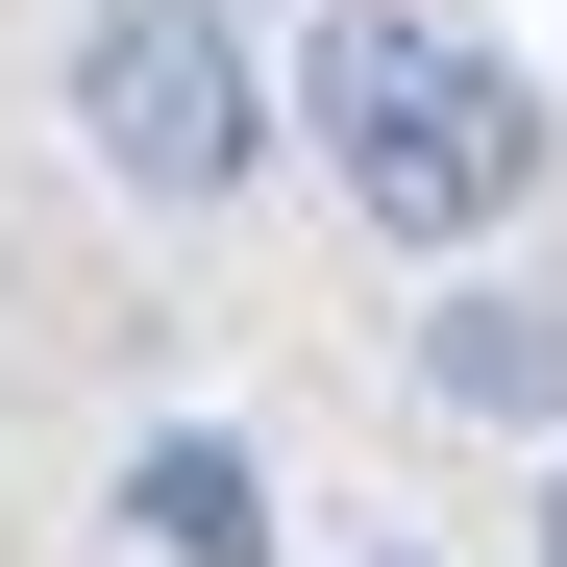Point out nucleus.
<instances>
[{
  "instance_id": "obj_2",
  "label": "nucleus",
  "mask_w": 567,
  "mask_h": 567,
  "mask_svg": "<svg viewBox=\"0 0 567 567\" xmlns=\"http://www.w3.org/2000/svg\"><path fill=\"white\" fill-rule=\"evenodd\" d=\"M74 148L124 173V198H247V148H271V74H247V25L223 0H100L74 25Z\"/></svg>"
},
{
  "instance_id": "obj_1",
  "label": "nucleus",
  "mask_w": 567,
  "mask_h": 567,
  "mask_svg": "<svg viewBox=\"0 0 567 567\" xmlns=\"http://www.w3.org/2000/svg\"><path fill=\"white\" fill-rule=\"evenodd\" d=\"M297 124H321V173H346L395 247H468V223L543 198V100H518V50L444 25V0H346L321 74H297Z\"/></svg>"
},
{
  "instance_id": "obj_4",
  "label": "nucleus",
  "mask_w": 567,
  "mask_h": 567,
  "mask_svg": "<svg viewBox=\"0 0 567 567\" xmlns=\"http://www.w3.org/2000/svg\"><path fill=\"white\" fill-rule=\"evenodd\" d=\"M420 370H444L468 420H543V395H567V346H543V297H444V346H420Z\"/></svg>"
},
{
  "instance_id": "obj_5",
  "label": "nucleus",
  "mask_w": 567,
  "mask_h": 567,
  "mask_svg": "<svg viewBox=\"0 0 567 567\" xmlns=\"http://www.w3.org/2000/svg\"><path fill=\"white\" fill-rule=\"evenodd\" d=\"M543 543H567V518H543Z\"/></svg>"
},
{
  "instance_id": "obj_3",
  "label": "nucleus",
  "mask_w": 567,
  "mask_h": 567,
  "mask_svg": "<svg viewBox=\"0 0 567 567\" xmlns=\"http://www.w3.org/2000/svg\"><path fill=\"white\" fill-rule=\"evenodd\" d=\"M124 543H148V567H271L247 444H198V420H173V444H124Z\"/></svg>"
},
{
  "instance_id": "obj_6",
  "label": "nucleus",
  "mask_w": 567,
  "mask_h": 567,
  "mask_svg": "<svg viewBox=\"0 0 567 567\" xmlns=\"http://www.w3.org/2000/svg\"><path fill=\"white\" fill-rule=\"evenodd\" d=\"M395 567H420V543H395Z\"/></svg>"
}]
</instances>
